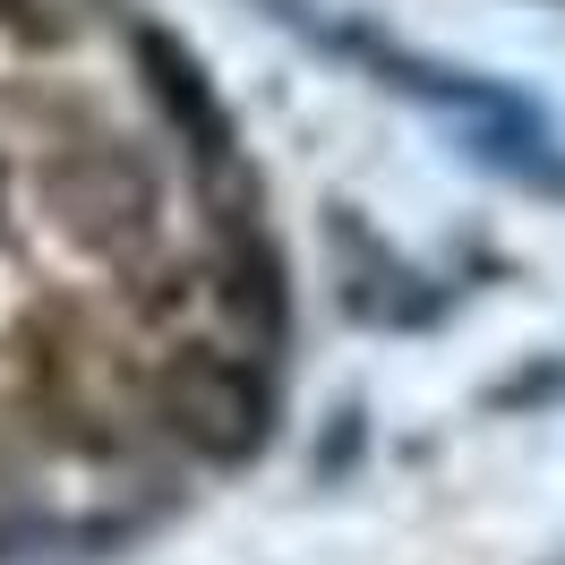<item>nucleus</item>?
Listing matches in <instances>:
<instances>
[{
    "label": "nucleus",
    "mask_w": 565,
    "mask_h": 565,
    "mask_svg": "<svg viewBox=\"0 0 565 565\" xmlns=\"http://www.w3.org/2000/svg\"><path fill=\"white\" fill-rule=\"evenodd\" d=\"M52 232L86 257H146L163 232V180L138 154L129 129H111L104 111H43V138L26 146Z\"/></svg>",
    "instance_id": "nucleus-1"
}]
</instances>
